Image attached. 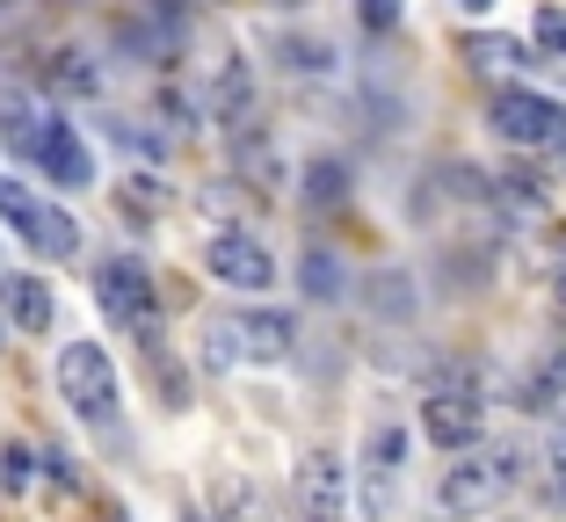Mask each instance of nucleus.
<instances>
[{
    "mask_svg": "<svg viewBox=\"0 0 566 522\" xmlns=\"http://www.w3.org/2000/svg\"><path fill=\"white\" fill-rule=\"evenodd\" d=\"M51 377H59V400H66L81 422H109V414H117V363H109L102 341H66Z\"/></svg>",
    "mask_w": 566,
    "mask_h": 522,
    "instance_id": "f257e3e1",
    "label": "nucleus"
},
{
    "mask_svg": "<svg viewBox=\"0 0 566 522\" xmlns=\"http://www.w3.org/2000/svg\"><path fill=\"white\" fill-rule=\"evenodd\" d=\"M486 124H494L501 138L516 152H531V146H566V109L552 95H537V87H501L494 95V109H486Z\"/></svg>",
    "mask_w": 566,
    "mask_h": 522,
    "instance_id": "f03ea898",
    "label": "nucleus"
},
{
    "mask_svg": "<svg viewBox=\"0 0 566 522\" xmlns=\"http://www.w3.org/2000/svg\"><path fill=\"white\" fill-rule=\"evenodd\" d=\"M95 305L109 312V320L124 327H146L153 320V269L138 262V254H109L95 269Z\"/></svg>",
    "mask_w": 566,
    "mask_h": 522,
    "instance_id": "7ed1b4c3",
    "label": "nucleus"
},
{
    "mask_svg": "<svg viewBox=\"0 0 566 522\" xmlns=\"http://www.w3.org/2000/svg\"><path fill=\"white\" fill-rule=\"evenodd\" d=\"M421 428H429V436L443 443L450 457H465L472 443H480V428H486L480 392H472V385H436V392H429V406H421Z\"/></svg>",
    "mask_w": 566,
    "mask_h": 522,
    "instance_id": "20e7f679",
    "label": "nucleus"
},
{
    "mask_svg": "<svg viewBox=\"0 0 566 522\" xmlns=\"http://www.w3.org/2000/svg\"><path fill=\"white\" fill-rule=\"evenodd\" d=\"M501 493H509V472H501V457H458V465L443 472V487H436V508L465 522V515H486Z\"/></svg>",
    "mask_w": 566,
    "mask_h": 522,
    "instance_id": "39448f33",
    "label": "nucleus"
},
{
    "mask_svg": "<svg viewBox=\"0 0 566 522\" xmlns=\"http://www.w3.org/2000/svg\"><path fill=\"white\" fill-rule=\"evenodd\" d=\"M291 508H298V522H342V508H349V472H342V457L334 450L305 457L298 479H291Z\"/></svg>",
    "mask_w": 566,
    "mask_h": 522,
    "instance_id": "423d86ee",
    "label": "nucleus"
},
{
    "mask_svg": "<svg viewBox=\"0 0 566 522\" xmlns=\"http://www.w3.org/2000/svg\"><path fill=\"white\" fill-rule=\"evenodd\" d=\"M407 472V428L400 422H378L364 436V515L385 522L392 515V479Z\"/></svg>",
    "mask_w": 566,
    "mask_h": 522,
    "instance_id": "0eeeda50",
    "label": "nucleus"
},
{
    "mask_svg": "<svg viewBox=\"0 0 566 522\" xmlns=\"http://www.w3.org/2000/svg\"><path fill=\"white\" fill-rule=\"evenodd\" d=\"M203 269H211L226 290H269L276 284V254H269L254 233H218L211 247H203Z\"/></svg>",
    "mask_w": 566,
    "mask_h": 522,
    "instance_id": "6e6552de",
    "label": "nucleus"
},
{
    "mask_svg": "<svg viewBox=\"0 0 566 522\" xmlns=\"http://www.w3.org/2000/svg\"><path fill=\"white\" fill-rule=\"evenodd\" d=\"M36 168H44L59 189H87V182H95V152L81 146V131H73L66 117H51L44 138H36Z\"/></svg>",
    "mask_w": 566,
    "mask_h": 522,
    "instance_id": "1a4fd4ad",
    "label": "nucleus"
},
{
    "mask_svg": "<svg viewBox=\"0 0 566 522\" xmlns=\"http://www.w3.org/2000/svg\"><path fill=\"white\" fill-rule=\"evenodd\" d=\"M233 341H240V363H283L298 327L283 312H233Z\"/></svg>",
    "mask_w": 566,
    "mask_h": 522,
    "instance_id": "9d476101",
    "label": "nucleus"
},
{
    "mask_svg": "<svg viewBox=\"0 0 566 522\" xmlns=\"http://www.w3.org/2000/svg\"><path fill=\"white\" fill-rule=\"evenodd\" d=\"M0 312H8L22 334H44L51 312H59V298L44 290V276H0Z\"/></svg>",
    "mask_w": 566,
    "mask_h": 522,
    "instance_id": "9b49d317",
    "label": "nucleus"
},
{
    "mask_svg": "<svg viewBox=\"0 0 566 522\" xmlns=\"http://www.w3.org/2000/svg\"><path fill=\"white\" fill-rule=\"evenodd\" d=\"M559 400H566V349H537V363L516 385V406L523 414H552Z\"/></svg>",
    "mask_w": 566,
    "mask_h": 522,
    "instance_id": "f8f14e48",
    "label": "nucleus"
},
{
    "mask_svg": "<svg viewBox=\"0 0 566 522\" xmlns=\"http://www.w3.org/2000/svg\"><path fill=\"white\" fill-rule=\"evenodd\" d=\"M44 124H51V109H36L30 95H0V146L8 152H22V160H36V138H44Z\"/></svg>",
    "mask_w": 566,
    "mask_h": 522,
    "instance_id": "ddd939ff",
    "label": "nucleus"
},
{
    "mask_svg": "<svg viewBox=\"0 0 566 522\" xmlns=\"http://www.w3.org/2000/svg\"><path fill=\"white\" fill-rule=\"evenodd\" d=\"M458 58H465L472 73H523L531 66V44H516V36H465V44H458Z\"/></svg>",
    "mask_w": 566,
    "mask_h": 522,
    "instance_id": "4468645a",
    "label": "nucleus"
},
{
    "mask_svg": "<svg viewBox=\"0 0 566 522\" xmlns=\"http://www.w3.org/2000/svg\"><path fill=\"white\" fill-rule=\"evenodd\" d=\"M22 239H30V247L44 254V262H73V254H81V225H73L66 211H51V203L36 211V225H30Z\"/></svg>",
    "mask_w": 566,
    "mask_h": 522,
    "instance_id": "2eb2a0df",
    "label": "nucleus"
},
{
    "mask_svg": "<svg viewBox=\"0 0 566 522\" xmlns=\"http://www.w3.org/2000/svg\"><path fill=\"white\" fill-rule=\"evenodd\" d=\"M298 284H305V298L334 305V298H342V284H349V276H342V262H334L327 247H305V262H298Z\"/></svg>",
    "mask_w": 566,
    "mask_h": 522,
    "instance_id": "dca6fc26",
    "label": "nucleus"
},
{
    "mask_svg": "<svg viewBox=\"0 0 566 522\" xmlns=\"http://www.w3.org/2000/svg\"><path fill=\"white\" fill-rule=\"evenodd\" d=\"M233 152H240V168H248V182H254V189H283V168H276V152H269V138H262V131H240V138H233Z\"/></svg>",
    "mask_w": 566,
    "mask_h": 522,
    "instance_id": "f3484780",
    "label": "nucleus"
},
{
    "mask_svg": "<svg viewBox=\"0 0 566 522\" xmlns=\"http://www.w3.org/2000/svg\"><path fill=\"white\" fill-rule=\"evenodd\" d=\"M305 196H313L319 211L342 203V196H349V168H342V160H313V168H305Z\"/></svg>",
    "mask_w": 566,
    "mask_h": 522,
    "instance_id": "a211bd4d",
    "label": "nucleus"
},
{
    "mask_svg": "<svg viewBox=\"0 0 566 522\" xmlns=\"http://www.w3.org/2000/svg\"><path fill=\"white\" fill-rule=\"evenodd\" d=\"M36 211H44V203H36L22 182H8V174H0V225H15V233H30V225H36Z\"/></svg>",
    "mask_w": 566,
    "mask_h": 522,
    "instance_id": "6ab92c4d",
    "label": "nucleus"
},
{
    "mask_svg": "<svg viewBox=\"0 0 566 522\" xmlns=\"http://www.w3.org/2000/svg\"><path fill=\"white\" fill-rule=\"evenodd\" d=\"M537 51L566 73V8H537Z\"/></svg>",
    "mask_w": 566,
    "mask_h": 522,
    "instance_id": "aec40b11",
    "label": "nucleus"
},
{
    "mask_svg": "<svg viewBox=\"0 0 566 522\" xmlns=\"http://www.w3.org/2000/svg\"><path fill=\"white\" fill-rule=\"evenodd\" d=\"M51 73H59V87H73V95H95V87H102V73L87 66V51H59V66H51Z\"/></svg>",
    "mask_w": 566,
    "mask_h": 522,
    "instance_id": "412c9836",
    "label": "nucleus"
},
{
    "mask_svg": "<svg viewBox=\"0 0 566 522\" xmlns=\"http://www.w3.org/2000/svg\"><path fill=\"white\" fill-rule=\"evenodd\" d=\"M30 479H36V457L22 450V443H8V450H0V487H8V493H22Z\"/></svg>",
    "mask_w": 566,
    "mask_h": 522,
    "instance_id": "4be33fe9",
    "label": "nucleus"
},
{
    "mask_svg": "<svg viewBox=\"0 0 566 522\" xmlns=\"http://www.w3.org/2000/svg\"><path fill=\"white\" fill-rule=\"evenodd\" d=\"M356 15H364V30H400V15H407V0H356Z\"/></svg>",
    "mask_w": 566,
    "mask_h": 522,
    "instance_id": "5701e85b",
    "label": "nucleus"
},
{
    "mask_svg": "<svg viewBox=\"0 0 566 522\" xmlns=\"http://www.w3.org/2000/svg\"><path fill=\"white\" fill-rule=\"evenodd\" d=\"M545 465H552V487L566 493V422H552V443H545Z\"/></svg>",
    "mask_w": 566,
    "mask_h": 522,
    "instance_id": "b1692460",
    "label": "nucleus"
},
{
    "mask_svg": "<svg viewBox=\"0 0 566 522\" xmlns=\"http://www.w3.org/2000/svg\"><path fill=\"white\" fill-rule=\"evenodd\" d=\"M36 465H44V472L59 479V487H73V457H66V450H44V457H36Z\"/></svg>",
    "mask_w": 566,
    "mask_h": 522,
    "instance_id": "393cba45",
    "label": "nucleus"
},
{
    "mask_svg": "<svg viewBox=\"0 0 566 522\" xmlns=\"http://www.w3.org/2000/svg\"><path fill=\"white\" fill-rule=\"evenodd\" d=\"M458 15H494V0H450Z\"/></svg>",
    "mask_w": 566,
    "mask_h": 522,
    "instance_id": "a878e982",
    "label": "nucleus"
},
{
    "mask_svg": "<svg viewBox=\"0 0 566 522\" xmlns=\"http://www.w3.org/2000/svg\"><path fill=\"white\" fill-rule=\"evenodd\" d=\"M182 522H211V515H203V508H189V515H182Z\"/></svg>",
    "mask_w": 566,
    "mask_h": 522,
    "instance_id": "bb28decb",
    "label": "nucleus"
},
{
    "mask_svg": "<svg viewBox=\"0 0 566 522\" xmlns=\"http://www.w3.org/2000/svg\"><path fill=\"white\" fill-rule=\"evenodd\" d=\"M0 355H8V327H0Z\"/></svg>",
    "mask_w": 566,
    "mask_h": 522,
    "instance_id": "cd10ccee",
    "label": "nucleus"
},
{
    "mask_svg": "<svg viewBox=\"0 0 566 522\" xmlns=\"http://www.w3.org/2000/svg\"><path fill=\"white\" fill-rule=\"evenodd\" d=\"M0 8H15V0H0Z\"/></svg>",
    "mask_w": 566,
    "mask_h": 522,
    "instance_id": "c85d7f7f",
    "label": "nucleus"
},
{
    "mask_svg": "<svg viewBox=\"0 0 566 522\" xmlns=\"http://www.w3.org/2000/svg\"><path fill=\"white\" fill-rule=\"evenodd\" d=\"M559 284H566V269H559Z\"/></svg>",
    "mask_w": 566,
    "mask_h": 522,
    "instance_id": "c756f323",
    "label": "nucleus"
}]
</instances>
